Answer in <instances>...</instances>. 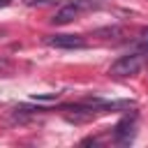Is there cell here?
I'll use <instances>...</instances> for the list:
<instances>
[{"label": "cell", "instance_id": "10", "mask_svg": "<svg viewBox=\"0 0 148 148\" xmlns=\"http://www.w3.org/2000/svg\"><path fill=\"white\" fill-rule=\"evenodd\" d=\"M35 99H56V95H35Z\"/></svg>", "mask_w": 148, "mask_h": 148}, {"label": "cell", "instance_id": "6", "mask_svg": "<svg viewBox=\"0 0 148 148\" xmlns=\"http://www.w3.org/2000/svg\"><path fill=\"white\" fill-rule=\"evenodd\" d=\"M139 49L143 56H148V28H141L139 32Z\"/></svg>", "mask_w": 148, "mask_h": 148}, {"label": "cell", "instance_id": "7", "mask_svg": "<svg viewBox=\"0 0 148 148\" xmlns=\"http://www.w3.org/2000/svg\"><path fill=\"white\" fill-rule=\"evenodd\" d=\"M9 69H12V62L7 58H0V74H7Z\"/></svg>", "mask_w": 148, "mask_h": 148}, {"label": "cell", "instance_id": "1", "mask_svg": "<svg viewBox=\"0 0 148 148\" xmlns=\"http://www.w3.org/2000/svg\"><path fill=\"white\" fill-rule=\"evenodd\" d=\"M141 67H143V53H141V51H134V53L120 56V58L109 67V74L116 76V79H127V76L139 74Z\"/></svg>", "mask_w": 148, "mask_h": 148}, {"label": "cell", "instance_id": "2", "mask_svg": "<svg viewBox=\"0 0 148 148\" xmlns=\"http://www.w3.org/2000/svg\"><path fill=\"white\" fill-rule=\"evenodd\" d=\"M44 44L53 46V49H86L88 46L86 39L79 35H46Z\"/></svg>", "mask_w": 148, "mask_h": 148}, {"label": "cell", "instance_id": "3", "mask_svg": "<svg viewBox=\"0 0 148 148\" xmlns=\"http://www.w3.org/2000/svg\"><path fill=\"white\" fill-rule=\"evenodd\" d=\"M134 118H136V113H132V116H125L118 125H116V132H113V139H116V143H120V146H127L132 139H134Z\"/></svg>", "mask_w": 148, "mask_h": 148}, {"label": "cell", "instance_id": "8", "mask_svg": "<svg viewBox=\"0 0 148 148\" xmlns=\"http://www.w3.org/2000/svg\"><path fill=\"white\" fill-rule=\"evenodd\" d=\"M25 5H30V7H35V5H49V0H23Z\"/></svg>", "mask_w": 148, "mask_h": 148}, {"label": "cell", "instance_id": "5", "mask_svg": "<svg viewBox=\"0 0 148 148\" xmlns=\"http://www.w3.org/2000/svg\"><path fill=\"white\" fill-rule=\"evenodd\" d=\"M125 28L123 25H106V28H97L92 35L95 37H104V39H120V37H125Z\"/></svg>", "mask_w": 148, "mask_h": 148}, {"label": "cell", "instance_id": "9", "mask_svg": "<svg viewBox=\"0 0 148 148\" xmlns=\"http://www.w3.org/2000/svg\"><path fill=\"white\" fill-rule=\"evenodd\" d=\"M81 143H83V146H95V143H97V139H95V136H88V139H83Z\"/></svg>", "mask_w": 148, "mask_h": 148}, {"label": "cell", "instance_id": "11", "mask_svg": "<svg viewBox=\"0 0 148 148\" xmlns=\"http://www.w3.org/2000/svg\"><path fill=\"white\" fill-rule=\"evenodd\" d=\"M12 5V0H0V7H9Z\"/></svg>", "mask_w": 148, "mask_h": 148}, {"label": "cell", "instance_id": "4", "mask_svg": "<svg viewBox=\"0 0 148 148\" xmlns=\"http://www.w3.org/2000/svg\"><path fill=\"white\" fill-rule=\"evenodd\" d=\"M79 14H81V9H79V7H76V5L69 0V2L60 5V7L56 9V14H53L49 21H51L53 25H67V23H72V21H74Z\"/></svg>", "mask_w": 148, "mask_h": 148}]
</instances>
